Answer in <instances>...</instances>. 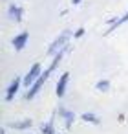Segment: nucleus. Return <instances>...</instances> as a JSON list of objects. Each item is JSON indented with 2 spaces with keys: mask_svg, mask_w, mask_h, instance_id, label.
<instances>
[{
  "mask_svg": "<svg viewBox=\"0 0 128 134\" xmlns=\"http://www.w3.org/2000/svg\"><path fill=\"white\" fill-rule=\"evenodd\" d=\"M70 39H73V33L70 31V30H62L50 44H48V48H46V55L48 57H53L57 52H60L64 46H68L70 44Z\"/></svg>",
  "mask_w": 128,
  "mask_h": 134,
  "instance_id": "1",
  "label": "nucleus"
},
{
  "mask_svg": "<svg viewBox=\"0 0 128 134\" xmlns=\"http://www.w3.org/2000/svg\"><path fill=\"white\" fill-rule=\"evenodd\" d=\"M51 74H53V70L48 66V68L42 72V75H40V77H39V79H37L29 88H26V92H24V101H33V99L40 94V90L44 88V85H46V81L50 79V75H51Z\"/></svg>",
  "mask_w": 128,
  "mask_h": 134,
  "instance_id": "2",
  "label": "nucleus"
},
{
  "mask_svg": "<svg viewBox=\"0 0 128 134\" xmlns=\"http://www.w3.org/2000/svg\"><path fill=\"white\" fill-rule=\"evenodd\" d=\"M42 72H44V70H42V64H40V63H33V64L29 66V70L26 72V75L22 77V85H24V88H29V86H31V85L42 75Z\"/></svg>",
  "mask_w": 128,
  "mask_h": 134,
  "instance_id": "3",
  "label": "nucleus"
},
{
  "mask_svg": "<svg viewBox=\"0 0 128 134\" xmlns=\"http://www.w3.org/2000/svg\"><path fill=\"white\" fill-rule=\"evenodd\" d=\"M57 116L64 121V129H71V127H73V123H75V119H77V114H75L71 108L62 107V105L57 108Z\"/></svg>",
  "mask_w": 128,
  "mask_h": 134,
  "instance_id": "4",
  "label": "nucleus"
},
{
  "mask_svg": "<svg viewBox=\"0 0 128 134\" xmlns=\"http://www.w3.org/2000/svg\"><path fill=\"white\" fill-rule=\"evenodd\" d=\"M20 86H22V77H13L11 81H9V85H8V88H6V96H4V99L8 101V103H11L15 97H17V94H19V90H20Z\"/></svg>",
  "mask_w": 128,
  "mask_h": 134,
  "instance_id": "5",
  "label": "nucleus"
},
{
  "mask_svg": "<svg viewBox=\"0 0 128 134\" xmlns=\"http://www.w3.org/2000/svg\"><path fill=\"white\" fill-rule=\"evenodd\" d=\"M70 77H71V75H70V72H62V74H60V77L57 79V85H55V96H57L59 99H62V97L66 96Z\"/></svg>",
  "mask_w": 128,
  "mask_h": 134,
  "instance_id": "6",
  "label": "nucleus"
},
{
  "mask_svg": "<svg viewBox=\"0 0 128 134\" xmlns=\"http://www.w3.org/2000/svg\"><path fill=\"white\" fill-rule=\"evenodd\" d=\"M28 42H29V31H20V33H17L13 39H11V46H13V50L15 52H22L26 46H28Z\"/></svg>",
  "mask_w": 128,
  "mask_h": 134,
  "instance_id": "7",
  "label": "nucleus"
},
{
  "mask_svg": "<svg viewBox=\"0 0 128 134\" xmlns=\"http://www.w3.org/2000/svg\"><path fill=\"white\" fill-rule=\"evenodd\" d=\"M8 19L13 20V22H17V24H20L22 19H24V8H20L19 4H9V8H8Z\"/></svg>",
  "mask_w": 128,
  "mask_h": 134,
  "instance_id": "8",
  "label": "nucleus"
},
{
  "mask_svg": "<svg viewBox=\"0 0 128 134\" xmlns=\"http://www.w3.org/2000/svg\"><path fill=\"white\" fill-rule=\"evenodd\" d=\"M8 127L15 129V130H28V129L33 127V119L31 118H24V119H17V121H9Z\"/></svg>",
  "mask_w": 128,
  "mask_h": 134,
  "instance_id": "9",
  "label": "nucleus"
},
{
  "mask_svg": "<svg viewBox=\"0 0 128 134\" xmlns=\"http://www.w3.org/2000/svg\"><path fill=\"white\" fill-rule=\"evenodd\" d=\"M55 118H57V112H53L51 118L40 125V134H57L55 132Z\"/></svg>",
  "mask_w": 128,
  "mask_h": 134,
  "instance_id": "10",
  "label": "nucleus"
},
{
  "mask_svg": "<svg viewBox=\"0 0 128 134\" xmlns=\"http://www.w3.org/2000/svg\"><path fill=\"white\" fill-rule=\"evenodd\" d=\"M81 121L90 123V125H101V118L95 112H82L81 114Z\"/></svg>",
  "mask_w": 128,
  "mask_h": 134,
  "instance_id": "11",
  "label": "nucleus"
},
{
  "mask_svg": "<svg viewBox=\"0 0 128 134\" xmlns=\"http://www.w3.org/2000/svg\"><path fill=\"white\" fill-rule=\"evenodd\" d=\"M93 86H95V90H97V92L106 94V92H110V88H112V81H108V79H99Z\"/></svg>",
  "mask_w": 128,
  "mask_h": 134,
  "instance_id": "12",
  "label": "nucleus"
},
{
  "mask_svg": "<svg viewBox=\"0 0 128 134\" xmlns=\"http://www.w3.org/2000/svg\"><path fill=\"white\" fill-rule=\"evenodd\" d=\"M128 22V9H126V13H123L121 17H119V20H117V24L115 26H112V28H106V31H104V35H110L112 31H115L117 28H121L123 24H126Z\"/></svg>",
  "mask_w": 128,
  "mask_h": 134,
  "instance_id": "13",
  "label": "nucleus"
},
{
  "mask_svg": "<svg viewBox=\"0 0 128 134\" xmlns=\"http://www.w3.org/2000/svg\"><path fill=\"white\" fill-rule=\"evenodd\" d=\"M84 33H86V30L81 26V28H77V30L73 31V39H81V37H84Z\"/></svg>",
  "mask_w": 128,
  "mask_h": 134,
  "instance_id": "14",
  "label": "nucleus"
},
{
  "mask_svg": "<svg viewBox=\"0 0 128 134\" xmlns=\"http://www.w3.org/2000/svg\"><path fill=\"white\" fill-rule=\"evenodd\" d=\"M124 119H126V116H124L123 112H119V114H117V121H119V123H123Z\"/></svg>",
  "mask_w": 128,
  "mask_h": 134,
  "instance_id": "15",
  "label": "nucleus"
},
{
  "mask_svg": "<svg viewBox=\"0 0 128 134\" xmlns=\"http://www.w3.org/2000/svg\"><path fill=\"white\" fill-rule=\"evenodd\" d=\"M82 0H71V6H81Z\"/></svg>",
  "mask_w": 128,
  "mask_h": 134,
  "instance_id": "16",
  "label": "nucleus"
},
{
  "mask_svg": "<svg viewBox=\"0 0 128 134\" xmlns=\"http://www.w3.org/2000/svg\"><path fill=\"white\" fill-rule=\"evenodd\" d=\"M0 134H8V130H6V127H2V130H0Z\"/></svg>",
  "mask_w": 128,
  "mask_h": 134,
  "instance_id": "17",
  "label": "nucleus"
}]
</instances>
